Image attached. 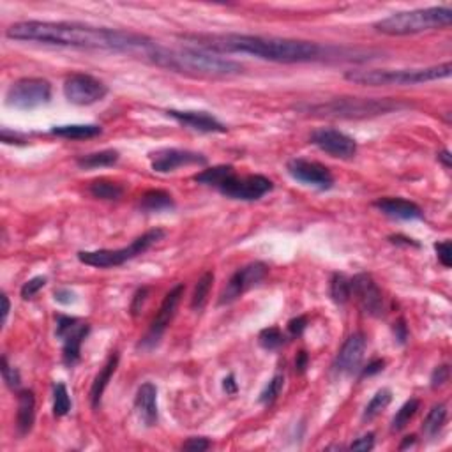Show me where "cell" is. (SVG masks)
<instances>
[{"mask_svg":"<svg viewBox=\"0 0 452 452\" xmlns=\"http://www.w3.org/2000/svg\"><path fill=\"white\" fill-rule=\"evenodd\" d=\"M36 421V398L32 391H22L18 394V411H16V430L22 437L30 433Z\"/></svg>","mask_w":452,"mask_h":452,"instance_id":"22","label":"cell"},{"mask_svg":"<svg viewBox=\"0 0 452 452\" xmlns=\"http://www.w3.org/2000/svg\"><path fill=\"white\" fill-rule=\"evenodd\" d=\"M452 22V9L428 8L394 13L374 23V29L385 36H411L428 30L445 29Z\"/></svg>","mask_w":452,"mask_h":452,"instance_id":"6","label":"cell"},{"mask_svg":"<svg viewBox=\"0 0 452 452\" xmlns=\"http://www.w3.org/2000/svg\"><path fill=\"white\" fill-rule=\"evenodd\" d=\"M147 293H149V288H140L138 292L135 293V297H133V304H131L133 316H136V314H138L140 311H142L143 302L147 300Z\"/></svg>","mask_w":452,"mask_h":452,"instance_id":"43","label":"cell"},{"mask_svg":"<svg viewBox=\"0 0 452 452\" xmlns=\"http://www.w3.org/2000/svg\"><path fill=\"white\" fill-rule=\"evenodd\" d=\"M168 113L172 119H175L177 122L182 126L189 127L193 131L198 133H224L226 126L223 122L216 119L214 115L207 112H195V110H187V112H179V110H168Z\"/></svg>","mask_w":452,"mask_h":452,"instance_id":"19","label":"cell"},{"mask_svg":"<svg viewBox=\"0 0 452 452\" xmlns=\"http://www.w3.org/2000/svg\"><path fill=\"white\" fill-rule=\"evenodd\" d=\"M89 191L94 198H101V200H119L124 193L120 184L106 179H99L90 182Z\"/></svg>","mask_w":452,"mask_h":452,"instance_id":"29","label":"cell"},{"mask_svg":"<svg viewBox=\"0 0 452 452\" xmlns=\"http://www.w3.org/2000/svg\"><path fill=\"white\" fill-rule=\"evenodd\" d=\"M173 196L170 195L168 191L163 189H150L147 191L145 195L142 196L140 202V209L145 212H161V210L173 209Z\"/></svg>","mask_w":452,"mask_h":452,"instance_id":"25","label":"cell"},{"mask_svg":"<svg viewBox=\"0 0 452 452\" xmlns=\"http://www.w3.org/2000/svg\"><path fill=\"white\" fill-rule=\"evenodd\" d=\"M306 326H307V318L297 316V318H292V320L288 321V330H290V334H292L293 337H299V336H302Z\"/></svg>","mask_w":452,"mask_h":452,"instance_id":"42","label":"cell"},{"mask_svg":"<svg viewBox=\"0 0 452 452\" xmlns=\"http://www.w3.org/2000/svg\"><path fill=\"white\" fill-rule=\"evenodd\" d=\"M52 99V85L45 78L16 80L6 94V105L16 110H34L48 105Z\"/></svg>","mask_w":452,"mask_h":452,"instance_id":"8","label":"cell"},{"mask_svg":"<svg viewBox=\"0 0 452 452\" xmlns=\"http://www.w3.org/2000/svg\"><path fill=\"white\" fill-rule=\"evenodd\" d=\"M46 284V277L45 276H38V277H32V279L30 281H27L25 284H23L22 286V297L25 300H29V299H32V297L36 296V293L39 292V290H41L43 286H45Z\"/></svg>","mask_w":452,"mask_h":452,"instance_id":"38","label":"cell"},{"mask_svg":"<svg viewBox=\"0 0 452 452\" xmlns=\"http://www.w3.org/2000/svg\"><path fill=\"white\" fill-rule=\"evenodd\" d=\"M366 351V337L363 333H355L343 343L334 360V371L343 377H350L360 370Z\"/></svg>","mask_w":452,"mask_h":452,"instance_id":"18","label":"cell"},{"mask_svg":"<svg viewBox=\"0 0 452 452\" xmlns=\"http://www.w3.org/2000/svg\"><path fill=\"white\" fill-rule=\"evenodd\" d=\"M182 297H184V284H177V286H173L172 290L166 293L165 300H163L159 311H157V314L154 316L152 323H150L149 330H147L145 337L142 340L140 347L152 348L159 343V340L163 337L165 330L168 329V326L172 323L173 316H175L177 313V307H179L180 299H182Z\"/></svg>","mask_w":452,"mask_h":452,"instance_id":"12","label":"cell"},{"mask_svg":"<svg viewBox=\"0 0 452 452\" xmlns=\"http://www.w3.org/2000/svg\"><path fill=\"white\" fill-rule=\"evenodd\" d=\"M232 173H235L233 166L230 165H219V166H212V168H207L203 172L196 173L195 180L198 184H203V186H210V187H219L224 180L228 179Z\"/></svg>","mask_w":452,"mask_h":452,"instance_id":"27","label":"cell"},{"mask_svg":"<svg viewBox=\"0 0 452 452\" xmlns=\"http://www.w3.org/2000/svg\"><path fill=\"white\" fill-rule=\"evenodd\" d=\"M384 366H385V360H381V359L371 360L366 367H363V373H360V377H373V374L380 373V371L384 370Z\"/></svg>","mask_w":452,"mask_h":452,"instance_id":"45","label":"cell"},{"mask_svg":"<svg viewBox=\"0 0 452 452\" xmlns=\"http://www.w3.org/2000/svg\"><path fill=\"white\" fill-rule=\"evenodd\" d=\"M89 323L73 316H57L55 336L62 341V359L69 367L75 366L80 360V348L83 340L89 336Z\"/></svg>","mask_w":452,"mask_h":452,"instance_id":"9","label":"cell"},{"mask_svg":"<svg viewBox=\"0 0 452 452\" xmlns=\"http://www.w3.org/2000/svg\"><path fill=\"white\" fill-rule=\"evenodd\" d=\"M311 143L316 145L318 149L323 150L329 156L337 157V159H351L357 154V143L353 138H350L344 133L330 127L316 129L311 135Z\"/></svg>","mask_w":452,"mask_h":452,"instance_id":"16","label":"cell"},{"mask_svg":"<svg viewBox=\"0 0 452 452\" xmlns=\"http://www.w3.org/2000/svg\"><path fill=\"white\" fill-rule=\"evenodd\" d=\"M209 449H210V442L203 437H193L182 444V451H189V452H202V451H209Z\"/></svg>","mask_w":452,"mask_h":452,"instance_id":"40","label":"cell"},{"mask_svg":"<svg viewBox=\"0 0 452 452\" xmlns=\"http://www.w3.org/2000/svg\"><path fill=\"white\" fill-rule=\"evenodd\" d=\"M101 126H94V124H69V126H55L52 129V135L60 136L66 140H85L94 138V136L101 135Z\"/></svg>","mask_w":452,"mask_h":452,"instance_id":"24","label":"cell"},{"mask_svg":"<svg viewBox=\"0 0 452 452\" xmlns=\"http://www.w3.org/2000/svg\"><path fill=\"white\" fill-rule=\"evenodd\" d=\"M119 152L117 150H99V152L87 154V156H80L76 159L80 168L83 170H94V168H106V166H113L119 161Z\"/></svg>","mask_w":452,"mask_h":452,"instance_id":"26","label":"cell"},{"mask_svg":"<svg viewBox=\"0 0 452 452\" xmlns=\"http://www.w3.org/2000/svg\"><path fill=\"white\" fill-rule=\"evenodd\" d=\"M283 384H284V378L281 377V374L274 377L272 380L265 385V389L262 391V394H260V403L267 404V407L272 404L274 401L277 400V396L281 394V391H283Z\"/></svg>","mask_w":452,"mask_h":452,"instance_id":"36","label":"cell"},{"mask_svg":"<svg viewBox=\"0 0 452 452\" xmlns=\"http://www.w3.org/2000/svg\"><path fill=\"white\" fill-rule=\"evenodd\" d=\"M55 300L60 304H71L76 300V296L75 292H71L68 288H60V290L55 292Z\"/></svg>","mask_w":452,"mask_h":452,"instance_id":"46","label":"cell"},{"mask_svg":"<svg viewBox=\"0 0 452 452\" xmlns=\"http://www.w3.org/2000/svg\"><path fill=\"white\" fill-rule=\"evenodd\" d=\"M452 64L445 62L433 68L421 69H351L344 78L351 83L364 87H389V85H417V83L437 82L449 78Z\"/></svg>","mask_w":452,"mask_h":452,"instance_id":"5","label":"cell"},{"mask_svg":"<svg viewBox=\"0 0 452 452\" xmlns=\"http://www.w3.org/2000/svg\"><path fill=\"white\" fill-rule=\"evenodd\" d=\"M6 36L15 41L41 43V45L82 50L138 53L143 57L154 45L152 39L142 34H135V32L68 22H18L13 23L6 30Z\"/></svg>","mask_w":452,"mask_h":452,"instance_id":"1","label":"cell"},{"mask_svg":"<svg viewBox=\"0 0 452 452\" xmlns=\"http://www.w3.org/2000/svg\"><path fill=\"white\" fill-rule=\"evenodd\" d=\"M223 387L228 394H235L237 393V381H235V378H233V374H230L228 378H224Z\"/></svg>","mask_w":452,"mask_h":452,"instance_id":"48","label":"cell"},{"mask_svg":"<svg viewBox=\"0 0 452 452\" xmlns=\"http://www.w3.org/2000/svg\"><path fill=\"white\" fill-rule=\"evenodd\" d=\"M435 249H437V254H438V262H440L445 269H449V267L452 265L451 240H444V242L435 244Z\"/></svg>","mask_w":452,"mask_h":452,"instance_id":"39","label":"cell"},{"mask_svg":"<svg viewBox=\"0 0 452 452\" xmlns=\"http://www.w3.org/2000/svg\"><path fill=\"white\" fill-rule=\"evenodd\" d=\"M391 401H393V393L389 389H380L373 396V400L367 403V407L364 408V421H373L377 415H380L385 408L389 407Z\"/></svg>","mask_w":452,"mask_h":452,"instance_id":"30","label":"cell"},{"mask_svg":"<svg viewBox=\"0 0 452 452\" xmlns=\"http://www.w3.org/2000/svg\"><path fill=\"white\" fill-rule=\"evenodd\" d=\"M373 447H374V435L373 433H367V435H364V437L357 438V440L351 442V445H350L351 451H363V452L371 451Z\"/></svg>","mask_w":452,"mask_h":452,"instance_id":"41","label":"cell"},{"mask_svg":"<svg viewBox=\"0 0 452 452\" xmlns=\"http://www.w3.org/2000/svg\"><path fill=\"white\" fill-rule=\"evenodd\" d=\"M165 230L154 228L145 232L143 235L136 237L129 246L120 247V249H99V251H80L78 260L85 265L98 267V269H112L122 263L129 262L133 258L147 253L154 244L165 239Z\"/></svg>","mask_w":452,"mask_h":452,"instance_id":"7","label":"cell"},{"mask_svg":"<svg viewBox=\"0 0 452 452\" xmlns=\"http://www.w3.org/2000/svg\"><path fill=\"white\" fill-rule=\"evenodd\" d=\"M71 410V400H69V393L64 384L53 385V414L55 417H64Z\"/></svg>","mask_w":452,"mask_h":452,"instance_id":"34","label":"cell"},{"mask_svg":"<svg viewBox=\"0 0 452 452\" xmlns=\"http://www.w3.org/2000/svg\"><path fill=\"white\" fill-rule=\"evenodd\" d=\"M381 214L393 217V219H421L423 217V209L417 203L410 202L404 198H380L373 203Z\"/></svg>","mask_w":452,"mask_h":452,"instance_id":"21","label":"cell"},{"mask_svg":"<svg viewBox=\"0 0 452 452\" xmlns=\"http://www.w3.org/2000/svg\"><path fill=\"white\" fill-rule=\"evenodd\" d=\"M214 283V274L212 272H205L202 277L198 279L195 286V292H193V297H191V309L200 311L207 302V297H209L210 288H212Z\"/></svg>","mask_w":452,"mask_h":452,"instance_id":"31","label":"cell"},{"mask_svg":"<svg viewBox=\"0 0 452 452\" xmlns=\"http://www.w3.org/2000/svg\"><path fill=\"white\" fill-rule=\"evenodd\" d=\"M207 157L203 154L182 149H161L150 154V166L157 173L175 172L182 166H205Z\"/></svg>","mask_w":452,"mask_h":452,"instance_id":"15","label":"cell"},{"mask_svg":"<svg viewBox=\"0 0 452 452\" xmlns=\"http://www.w3.org/2000/svg\"><path fill=\"white\" fill-rule=\"evenodd\" d=\"M404 103L391 98H336L316 105H300L299 110L306 115L318 119H367L404 108Z\"/></svg>","mask_w":452,"mask_h":452,"instance_id":"4","label":"cell"},{"mask_svg":"<svg viewBox=\"0 0 452 452\" xmlns=\"http://www.w3.org/2000/svg\"><path fill=\"white\" fill-rule=\"evenodd\" d=\"M414 444H415V437H414V435H411V437H407V438H404V442H403V444L400 445V449H401V451H403V449L411 447V445H414Z\"/></svg>","mask_w":452,"mask_h":452,"instance_id":"52","label":"cell"},{"mask_svg":"<svg viewBox=\"0 0 452 452\" xmlns=\"http://www.w3.org/2000/svg\"><path fill=\"white\" fill-rule=\"evenodd\" d=\"M418 407H421V401L418 400H408L403 407L398 410V414L394 415L393 424H391V430L393 431H401L410 424L411 418L415 417V414L418 411Z\"/></svg>","mask_w":452,"mask_h":452,"instance_id":"32","label":"cell"},{"mask_svg":"<svg viewBox=\"0 0 452 452\" xmlns=\"http://www.w3.org/2000/svg\"><path fill=\"white\" fill-rule=\"evenodd\" d=\"M350 292L360 304L364 313H367L370 316L384 314V297H381L380 288L370 274H357V276L351 277Z\"/></svg>","mask_w":452,"mask_h":452,"instance_id":"17","label":"cell"},{"mask_svg":"<svg viewBox=\"0 0 452 452\" xmlns=\"http://www.w3.org/2000/svg\"><path fill=\"white\" fill-rule=\"evenodd\" d=\"M438 159L444 163L445 168H451V152H449V150H444V152L438 154Z\"/></svg>","mask_w":452,"mask_h":452,"instance_id":"51","label":"cell"},{"mask_svg":"<svg viewBox=\"0 0 452 452\" xmlns=\"http://www.w3.org/2000/svg\"><path fill=\"white\" fill-rule=\"evenodd\" d=\"M2 378H4L9 389H18L20 384H22L20 373L8 363V357H2Z\"/></svg>","mask_w":452,"mask_h":452,"instance_id":"37","label":"cell"},{"mask_svg":"<svg viewBox=\"0 0 452 452\" xmlns=\"http://www.w3.org/2000/svg\"><path fill=\"white\" fill-rule=\"evenodd\" d=\"M145 59H149L159 68L191 76L223 78V76H235L244 71L242 64L217 55V53H210L200 48H166L157 43L150 46L149 52L145 53Z\"/></svg>","mask_w":452,"mask_h":452,"instance_id":"3","label":"cell"},{"mask_svg":"<svg viewBox=\"0 0 452 452\" xmlns=\"http://www.w3.org/2000/svg\"><path fill=\"white\" fill-rule=\"evenodd\" d=\"M330 297L334 302L344 304L351 297L350 279L344 274H334L330 279Z\"/></svg>","mask_w":452,"mask_h":452,"instance_id":"33","label":"cell"},{"mask_svg":"<svg viewBox=\"0 0 452 452\" xmlns=\"http://www.w3.org/2000/svg\"><path fill=\"white\" fill-rule=\"evenodd\" d=\"M307 353L306 351H299V355H297V359H296V370L299 371V373H304V371H306V367H307Z\"/></svg>","mask_w":452,"mask_h":452,"instance_id":"47","label":"cell"},{"mask_svg":"<svg viewBox=\"0 0 452 452\" xmlns=\"http://www.w3.org/2000/svg\"><path fill=\"white\" fill-rule=\"evenodd\" d=\"M187 41L210 53H249L258 59L279 64L313 62L321 59L326 50L313 41L283 38H263L247 34H186Z\"/></svg>","mask_w":452,"mask_h":452,"instance_id":"2","label":"cell"},{"mask_svg":"<svg viewBox=\"0 0 452 452\" xmlns=\"http://www.w3.org/2000/svg\"><path fill=\"white\" fill-rule=\"evenodd\" d=\"M267 272H269V269H267L265 263L262 262H253L244 265L242 269H239L230 277L228 284L224 286V290L219 296V304H232L233 300H237L240 296H244L247 290H251V288L262 283V281L265 279Z\"/></svg>","mask_w":452,"mask_h":452,"instance_id":"13","label":"cell"},{"mask_svg":"<svg viewBox=\"0 0 452 452\" xmlns=\"http://www.w3.org/2000/svg\"><path fill=\"white\" fill-rule=\"evenodd\" d=\"M117 366H119V355L112 353L108 357V360L105 363V366H103L101 371L98 373V377L94 378L92 387H90V404H92L94 410L99 408V404H101L103 393H105V389L108 387L113 373L117 371Z\"/></svg>","mask_w":452,"mask_h":452,"instance_id":"23","label":"cell"},{"mask_svg":"<svg viewBox=\"0 0 452 452\" xmlns=\"http://www.w3.org/2000/svg\"><path fill=\"white\" fill-rule=\"evenodd\" d=\"M258 343H260L262 348H265V350H277L279 347H283L284 336L277 327H269V329H263L260 333Z\"/></svg>","mask_w":452,"mask_h":452,"instance_id":"35","label":"cell"},{"mask_svg":"<svg viewBox=\"0 0 452 452\" xmlns=\"http://www.w3.org/2000/svg\"><path fill=\"white\" fill-rule=\"evenodd\" d=\"M135 408L138 411V417L147 428H152L157 424V389L156 385L145 381L138 387V393L135 398Z\"/></svg>","mask_w":452,"mask_h":452,"instance_id":"20","label":"cell"},{"mask_svg":"<svg viewBox=\"0 0 452 452\" xmlns=\"http://www.w3.org/2000/svg\"><path fill=\"white\" fill-rule=\"evenodd\" d=\"M447 380H449L447 366L437 367V370L433 371V374H431V385H433V387H440V385H444Z\"/></svg>","mask_w":452,"mask_h":452,"instance_id":"44","label":"cell"},{"mask_svg":"<svg viewBox=\"0 0 452 452\" xmlns=\"http://www.w3.org/2000/svg\"><path fill=\"white\" fill-rule=\"evenodd\" d=\"M2 304H4V309H2V323H6V320H8V314H9V309H11V304H9V299L6 293H2Z\"/></svg>","mask_w":452,"mask_h":452,"instance_id":"50","label":"cell"},{"mask_svg":"<svg viewBox=\"0 0 452 452\" xmlns=\"http://www.w3.org/2000/svg\"><path fill=\"white\" fill-rule=\"evenodd\" d=\"M286 170L292 179L304 184V186L316 187V189L321 191L330 189L334 186V177L330 170L326 165L316 163V161L296 157V159L288 161Z\"/></svg>","mask_w":452,"mask_h":452,"instance_id":"14","label":"cell"},{"mask_svg":"<svg viewBox=\"0 0 452 452\" xmlns=\"http://www.w3.org/2000/svg\"><path fill=\"white\" fill-rule=\"evenodd\" d=\"M108 87L101 80L85 73H75L64 82V96L69 103L78 106H89L106 98Z\"/></svg>","mask_w":452,"mask_h":452,"instance_id":"10","label":"cell"},{"mask_svg":"<svg viewBox=\"0 0 452 452\" xmlns=\"http://www.w3.org/2000/svg\"><path fill=\"white\" fill-rule=\"evenodd\" d=\"M272 180L263 175H244L239 177L235 173L224 180L217 191L226 198L242 200V202H254L265 196L269 191H272Z\"/></svg>","mask_w":452,"mask_h":452,"instance_id":"11","label":"cell"},{"mask_svg":"<svg viewBox=\"0 0 452 452\" xmlns=\"http://www.w3.org/2000/svg\"><path fill=\"white\" fill-rule=\"evenodd\" d=\"M394 330H396V337L400 340V343H404L407 341V326H404L403 321H400Z\"/></svg>","mask_w":452,"mask_h":452,"instance_id":"49","label":"cell"},{"mask_svg":"<svg viewBox=\"0 0 452 452\" xmlns=\"http://www.w3.org/2000/svg\"><path fill=\"white\" fill-rule=\"evenodd\" d=\"M445 418H447V407L442 403L435 404V407L430 410V414H428V417L424 418L423 433L430 438L437 437V435L442 431V428H444Z\"/></svg>","mask_w":452,"mask_h":452,"instance_id":"28","label":"cell"}]
</instances>
